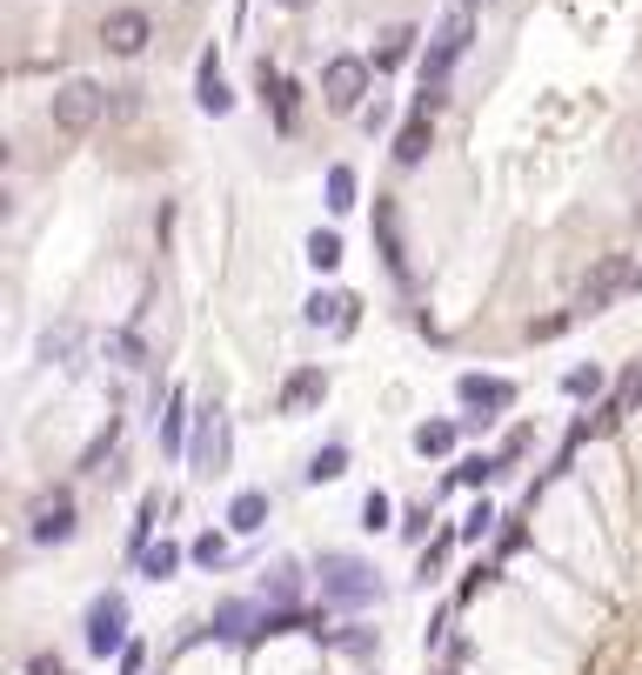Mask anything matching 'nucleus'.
Listing matches in <instances>:
<instances>
[{"label": "nucleus", "instance_id": "obj_1", "mask_svg": "<svg viewBox=\"0 0 642 675\" xmlns=\"http://www.w3.org/2000/svg\"><path fill=\"white\" fill-rule=\"evenodd\" d=\"M314 588H321V609L329 616H362V609L381 602V575L355 549H321L314 555Z\"/></svg>", "mask_w": 642, "mask_h": 675}, {"label": "nucleus", "instance_id": "obj_2", "mask_svg": "<svg viewBox=\"0 0 642 675\" xmlns=\"http://www.w3.org/2000/svg\"><path fill=\"white\" fill-rule=\"evenodd\" d=\"M468 41H475V21H468V8H455V14H442V27L429 34V54H422V95H416V108H442L449 101V67L468 54Z\"/></svg>", "mask_w": 642, "mask_h": 675}, {"label": "nucleus", "instance_id": "obj_3", "mask_svg": "<svg viewBox=\"0 0 642 675\" xmlns=\"http://www.w3.org/2000/svg\"><path fill=\"white\" fill-rule=\"evenodd\" d=\"M262 609H268L262 596H221V602L208 609V622L181 635V649H201V642H234V649H255V629H262Z\"/></svg>", "mask_w": 642, "mask_h": 675}, {"label": "nucleus", "instance_id": "obj_4", "mask_svg": "<svg viewBox=\"0 0 642 675\" xmlns=\"http://www.w3.org/2000/svg\"><path fill=\"white\" fill-rule=\"evenodd\" d=\"M80 642H88L95 662L128 649V588H101V596L88 602V616H80Z\"/></svg>", "mask_w": 642, "mask_h": 675}, {"label": "nucleus", "instance_id": "obj_5", "mask_svg": "<svg viewBox=\"0 0 642 675\" xmlns=\"http://www.w3.org/2000/svg\"><path fill=\"white\" fill-rule=\"evenodd\" d=\"M368 88H375V60H362V54H335L321 67V108L329 114H362Z\"/></svg>", "mask_w": 642, "mask_h": 675}, {"label": "nucleus", "instance_id": "obj_6", "mask_svg": "<svg viewBox=\"0 0 642 675\" xmlns=\"http://www.w3.org/2000/svg\"><path fill=\"white\" fill-rule=\"evenodd\" d=\"M228 462H234V429H228V414H221V401H208V408L195 414V442H188V468H195L201 482H214V475H228Z\"/></svg>", "mask_w": 642, "mask_h": 675}, {"label": "nucleus", "instance_id": "obj_7", "mask_svg": "<svg viewBox=\"0 0 642 675\" xmlns=\"http://www.w3.org/2000/svg\"><path fill=\"white\" fill-rule=\"evenodd\" d=\"M80 535V509H74V488H47L34 509H27V542L34 549H67Z\"/></svg>", "mask_w": 642, "mask_h": 675}, {"label": "nucleus", "instance_id": "obj_8", "mask_svg": "<svg viewBox=\"0 0 642 675\" xmlns=\"http://www.w3.org/2000/svg\"><path fill=\"white\" fill-rule=\"evenodd\" d=\"M455 401L468 408L462 429H489V421H502L516 408V381H502V375H462L455 381Z\"/></svg>", "mask_w": 642, "mask_h": 675}, {"label": "nucleus", "instance_id": "obj_9", "mask_svg": "<svg viewBox=\"0 0 642 675\" xmlns=\"http://www.w3.org/2000/svg\"><path fill=\"white\" fill-rule=\"evenodd\" d=\"M629 288H642V268H635L629 255H602V262H596V275H589V281H583V295H576V321H583V314L616 308Z\"/></svg>", "mask_w": 642, "mask_h": 675}, {"label": "nucleus", "instance_id": "obj_10", "mask_svg": "<svg viewBox=\"0 0 642 675\" xmlns=\"http://www.w3.org/2000/svg\"><path fill=\"white\" fill-rule=\"evenodd\" d=\"M108 108H114V101H108V88H95V80H60L47 114H54V128H60V134H88Z\"/></svg>", "mask_w": 642, "mask_h": 675}, {"label": "nucleus", "instance_id": "obj_11", "mask_svg": "<svg viewBox=\"0 0 642 675\" xmlns=\"http://www.w3.org/2000/svg\"><path fill=\"white\" fill-rule=\"evenodd\" d=\"M375 247H381L395 288L409 295V288H416V268H409V241H401V208H395V195H375Z\"/></svg>", "mask_w": 642, "mask_h": 675}, {"label": "nucleus", "instance_id": "obj_12", "mask_svg": "<svg viewBox=\"0 0 642 675\" xmlns=\"http://www.w3.org/2000/svg\"><path fill=\"white\" fill-rule=\"evenodd\" d=\"M301 321H308V328H329V334H342V342H348V334L362 328V301H355L348 288H314V295L301 301Z\"/></svg>", "mask_w": 642, "mask_h": 675}, {"label": "nucleus", "instance_id": "obj_13", "mask_svg": "<svg viewBox=\"0 0 642 675\" xmlns=\"http://www.w3.org/2000/svg\"><path fill=\"white\" fill-rule=\"evenodd\" d=\"M255 88H262V101H268V114H275V134H295V121H301V88H295L275 60H255Z\"/></svg>", "mask_w": 642, "mask_h": 675}, {"label": "nucleus", "instance_id": "obj_14", "mask_svg": "<svg viewBox=\"0 0 642 675\" xmlns=\"http://www.w3.org/2000/svg\"><path fill=\"white\" fill-rule=\"evenodd\" d=\"M147 41H154V14H147V8H114V14L101 21V47H108L114 60H134Z\"/></svg>", "mask_w": 642, "mask_h": 675}, {"label": "nucleus", "instance_id": "obj_15", "mask_svg": "<svg viewBox=\"0 0 642 675\" xmlns=\"http://www.w3.org/2000/svg\"><path fill=\"white\" fill-rule=\"evenodd\" d=\"M321 401H329V368H314V362L295 368V375L275 388V414H288V421H295V414H314Z\"/></svg>", "mask_w": 642, "mask_h": 675}, {"label": "nucleus", "instance_id": "obj_16", "mask_svg": "<svg viewBox=\"0 0 642 675\" xmlns=\"http://www.w3.org/2000/svg\"><path fill=\"white\" fill-rule=\"evenodd\" d=\"M154 435H160V455H188V442H195V414H188V388H168V401H160V414H154Z\"/></svg>", "mask_w": 642, "mask_h": 675}, {"label": "nucleus", "instance_id": "obj_17", "mask_svg": "<svg viewBox=\"0 0 642 675\" xmlns=\"http://www.w3.org/2000/svg\"><path fill=\"white\" fill-rule=\"evenodd\" d=\"M195 108L201 114H234V88H228V80H221V47H208L201 54V67H195Z\"/></svg>", "mask_w": 642, "mask_h": 675}, {"label": "nucleus", "instance_id": "obj_18", "mask_svg": "<svg viewBox=\"0 0 642 675\" xmlns=\"http://www.w3.org/2000/svg\"><path fill=\"white\" fill-rule=\"evenodd\" d=\"M429 147H435V114H429V108H416L409 121L395 128V167H422V161H429Z\"/></svg>", "mask_w": 642, "mask_h": 675}, {"label": "nucleus", "instance_id": "obj_19", "mask_svg": "<svg viewBox=\"0 0 642 675\" xmlns=\"http://www.w3.org/2000/svg\"><path fill=\"white\" fill-rule=\"evenodd\" d=\"M268 516H275L268 488H241V495L228 501V535H262V529H268Z\"/></svg>", "mask_w": 642, "mask_h": 675}, {"label": "nucleus", "instance_id": "obj_20", "mask_svg": "<svg viewBox=\"0 0 642 675\" xmlns=\"http://www.w3.org/2000/svg\"><path fill=\"white\" fill-rule=\"evenodd\" d=\"M314 642L335 649V655H375V649H381V635H375L368 622H329V629H314Z\"/></svg>", "mask_w": 642, "mask_h": 675}, {"label": "nucleus", "instance_id": "obj_21", "mask_svg": "<svg viewBox=\"0 0 642 675\" xmlns=\"http://www.w3.org/2000/svg\"><path fill=\"white\" fill-rule=\"evenodd\" d=\"M455 442H462V421H449V414L422 421V429L409 435V449H416L422 462H442V455H455Z\"/></svg>", "mask_w": 642, "mask_h": 675}, {"label": "nucleus", "instance_id": "obj_22", "mask_svg": "<svg viewBox=\"0 0 642 675\" xmlns=\"http://www.w3.org/2000/svg\"><path fill=\"white\" fill-rule=\"evenodd\" d=\"M635 401H642V368H635V375H629V381H622V388L596 408V414H589V435H616V429H622V414H629Z\"/></svg>", "mask_w": 642, "mask_h": 675}, {"label": "nucleus", "instance_id": "obj_23", "mask_svg": "<svg viewBox=\"0 0 642 675\" xmlns=\"http://www.w3.org/2000/svg\"><path fill=\"white\" fill-rule=\"evenodd\" d=\"M342 475H348V442H321V449L308 455V468H301L308 488H329V482H342Z\"/></svg>", "mask_w": 642, "mask_h": 675}, {"label": "nucleus", "instance_id": "obj_24", "mask_svg": "<svg viewBox=\"0 0 642 675\" xmlns=\"http://www.w3.org/2000/svg\"><path fill=\"white\" fill-rule=\"evenodd\" d=\"M181 562H188V549H181V542H147V555H141L134 568H141V582H175V575H181Z\"/></svg>", "mask_w": 642, "mask_h": 675}, {"label": "nucleus", "instance_id": "obj_25", "mask_svg": "<svg viewBox=\"0 0 642 675\" xmlns=\"http://www.w3.org/2000/svg\"><path fill=\"white\" fill-rule=\"evenodd\" d=\"M160 509H168L160 488H147V495H141V516H134V529H128V562L147 555V542H154V529H160Z\"/></svg>", "mask_w": 642, "mask_h": 675}, {"label": "nucleus", "instance_id": "obj_26", "mask_svg": "<svg viewBox=\"0 0 642 675\" xmlns=\"http://www.w3.org/2000/svg\"><path fill=\"white\" fill-rule=\"evenodd\" d=\"M321 195H329V214H348V208L362 201V181H355V167H348V161H335L329 175H321Z\"/></svg>", "mask_w": 642, "mask_h": 675}, {"label": "nucleus", "instance_id": "obj_27", "mask_svg": "<svg viewBox=\"0 0 642 675\" xmlns=\"http://www.w3.org/2000/svg\"><path fill=\"white\" fill-rule=\"evenodd\" d=\"M262 602H301V562H275V568H262Z\"/></svg>", "mask_w": 642, "mask_h": 675}, {"label": "nucleus", "instance_id": "obj_28", "mask_svg": "<svg viewBox=\"0 0 642 675\" xmlns=\"http://www.w3.org/2000/svg\"><path fill=\"white\" fill-rule=\"evenodd\" d=\"M462 549V535L455 529H442L435 542H422V562H416V588H429V582H442V568H449V555Z\"/></svg>", "mask_w": 642, "mask_h": 675}, {"label": "nucleus", "instance_id": "obj_29", "mask_svg": "<svg viewBox=\"0 0 642 675\" xmlns=\"http://www.w3.org/2000/svg\"><path fill=\"white\" fill-rule=\"evenodd\" d=\"M496 475H502V455H462L449 468V488H489Z\"/></svg>", "mask_w": 642, "mask_h": 675}, {"label": "nucleus", "instance_id": "obj_30", "mask_svg": "<svg viewBox=\"0 0 642 675\" xmlns=\"http://www.w3.org/2000/svg\"><path fill=\"white\" fill-rule=\"evenodd\" d=\"M301 255H308V268H314V275H335V268H342V234H335V228H314Z\"/></svg>", "mask_w": 642, "mask_h": 675}, {"label": "nucleus", "instance_id": "obj_31", "mask_svg": "<svg viewBox=\"0 0 642 675\" xmlns=\"http://www.w3.org/2000/svg\"><path fill=\"white\" fill-rule=\"evenodd\" d=\"M416 41H422L416 27H388V34H381V47H375V74H395L401 60L416 54Z\"/></svg>", "mask_w": 642, "mask_h": 675}, {"label": "nucleus", "instance_id": "obj_32", "mask_svg": "<svg viewBox=\"0 0 642 675\" xmlns=\"http://www.w3.org/2000/svg\"><path fill=\"white\" fill-rule=\"evenodd\" d=\"M496 529H502V516L489 509V501H475V509H468V516L455 522V535H462V549H482V542H489Z\"/></svg>", "mask_w": 642, "mask_h": 675}, {"label": "nucleus", "instance_id": "obj_33", "mask_svg": "<svg viewBox=\"0 0 642 675\" xmlns=\"http://www.w3.org/2000/svg\"><path fill=\"white\" fill-rule=\"evenodd\" d=\"M114 442H121V414H108V429H101L88 449H80V462H74V468H80V475H101V462L114 455Z\"/></svg>", "mask_w": 642, "mask_h": 675}, {"label": "nucleus", "instance_id": "obj_34", "mask_svg": "<svg viewBox=\"0 0 642 675\" xmlns=\"http://www.w3.org/2000/svg\"><path fill=\"white\" fill-rule=\"evenodd\" d=\"M108 362H114V368H147V342H141L134 328H114V334H108Z\"/></svg>", "mask_w": 642, "mask_h": 675}, {"label": "nucleus", "instance_id": "obj_35", "mask_svg": "<svg viewBox=\"0 0 642 675\" xmlns=\"http://www.w3.org/2000/svg\"><path fill=\"white\" fill-rule=\"evenodd\" d=\"M74 348H80V328H47V334H41V362L74 368Z\"/></svg>", "mask_w": 642, "mask_h": 675}, {"label": "nucleus", "instance_id": "obj_36", "mask_svg": "<svg viewBox=\"0 0 642 675\" xmlns=\"http://www.w3.org/2000/svg\"><path fill=\"white\" fill-rule=\"evenodd\" d=\"M188 562H195V568H228V535H221V529L195 535V542H188Z\"/></svg>", "mask_w": 642, "mask_h": 675}, {"label": "nucleus", "instance_id": "obj_37", "mask_svg": "<svg viewBox=\"0 0 642 675\" xmlns=\"http://www.w3.org/2000/svg\"><path fill=\"white\" fill-rule=\"evenodd\" d=\"M602 381H609V375L589 362V368H569V375H562V395H569V401H596V395H602Z\"/></svg>", "mask_w": 642, "mask_h": 675}, {"label": "nucleus", "instance_id": "obj_38", "mask_svg": "<svg viewBox=\"0 0 642 675\" xmlns=\"http://www.w3.org/2000/svg\"><path fill=\"white\" fill-rule=\"evenodd\" d=\"M362 529H368V535H381V529H395V501H388L381 488H368V495H362Z\"/></svg>", "mask_w": 642, "mask_h": 675}, {"label": "nucleus", "instance_id": "obj_39", "mask_svg": "<svg viewBox=\"0 0 642 675\" xmlns=\"http://www.w3.org/2000/svg\"><path fill=\"white\" fill-rule=\"evenodd\" d=\"M496 582H502V568H496V562H475V568L455 582V602H475L482 588H496Z\"/></svg>", "mask_w": 642, "mask_h": 675}, {"label": "nucleus", "instance_id": "obj_40", "mask_svg": "<svg viewBox=\"0 0 642 675\" xmlns=\"http://www.w3.org/2000/svg\"><path fill=\"white\" fill-rule=\"evenodd\" d=\"M429 522H435V516H429V501H416V509H401L395 529H401V542H416V549H422V542H429Z\"/></svg>", "mask_w": 642, "mask_h": 675}, {"label": "nucleus", "instance_id": "obj_41", "mask_svg": "<svg viewBox=\"0 0 642 675\" xmlns=\"http://www.w3.org/2000/svg\"><path fill=\"white\" fill-rule=\"evenodd\" d=\"M529 542V529H522V516H502V529H496V555H516Z\"/></svg>", "mask_w": 642, "mask_h": 675}, {"label": "nucleus", "instance_id": "obj_42", "mask_svg": "<svg viewBox=\"0 0 642 675\" xmlns=\"http://www.w3.org/2000/svg\"><path fill=\"white\" fill-rule=\"evenodd\" d=\"M529 442H535V429H529V421H522V429H509V442L496 449V455H502V468H509V462H522V455H529Z\"/></svg>", "mask_w": 642, "mask_h": 675}, {"label": "nucleus", "instance_id": "obj_43", "mask_svg": "<svg viewBox=\"0 0 642 675\" xmlns=\"http://www.w3.org/2000/svg\"><path fill=\"white\" fill-rule=\"evenodd\" d=\"M114 668H121V675H141V668H147V649H141V642H128V649L114 655Z\"/></svg>", "mask_w": 642, "mask_h": 675}, {"label": "nucleus", "instance_id": "obj_44", "mask_svg": "<svg viewBox=\"0 0 642 675\" xmlns=\"http://www.w3.org/2000/svg\"><path fill=\"white\" fill-rule=\"evenodd\" d=\"M27 675H74V668H67L60 655H34V662H27Z\"/></svg>", "mask_w": 642, "mask_h": 675}, {"label": "nucleus", "instance_id": "obj_45", "mask_svg": "<svg viewBox=\"0 0 642 675\" xmlns=\"http://www.w3.org/2000/svg\"><path fill=\"white\" fill-rule=\"evenodd\" d=\"M275 8H288V14H301V8H308V0H275Z\"/></svg>", "mask_w": 642, "mask_h": 675}, {"label": "nucleus", "instance_id": "obj_46", "mask_svg": "<svg viewBox=\"0 0 642 675\" xmlns=\"http://www.w3.org/2000/svg\"><path fill=\"white\" fill-rule=\"evenodd\" d=\"M462 8H475V0H462Z\"/></svg>", "mask_w": 642, "mask_h": 675}, {"label": "nucleus", "instance_id": "obj_47", "mask_svg": "<svg viewBox=\"0 0 642 675\" xmlns=\"http://www.w3.org/2000/svg\"><path fill=\"white\" fill-rule=\"evenodd\" d=\"M442 675H455V668H442Z\"/></svg>", "mask_w": 642, "mask_h": 675}]
</instances>
